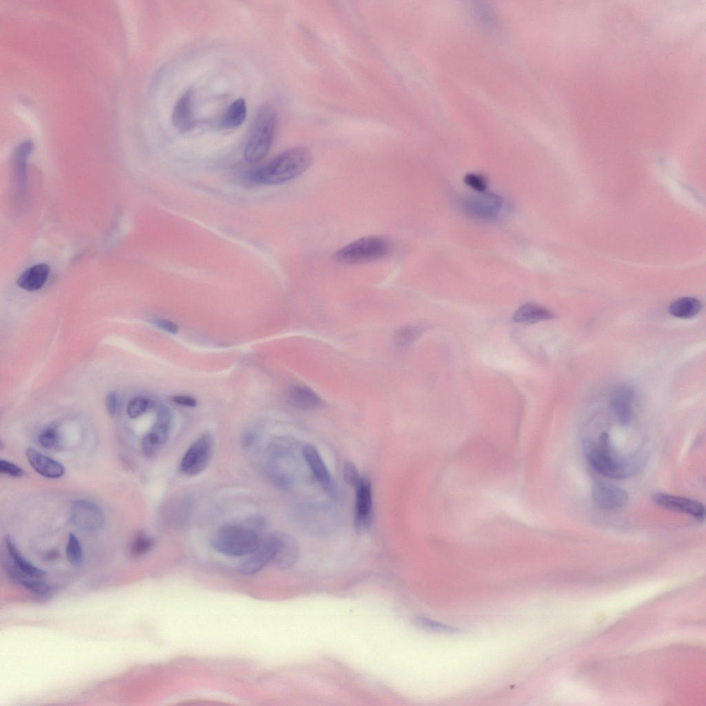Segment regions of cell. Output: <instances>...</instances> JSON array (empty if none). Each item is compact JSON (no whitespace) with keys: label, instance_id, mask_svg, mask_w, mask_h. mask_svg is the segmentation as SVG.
Here are the masks:
<instances>
[{"label":"cell","instance_id":"obj_10","mask_svg":"<svg viewBox=\"0 0 706 706\" xmlns=\"http://www.w3.org/2000/svg\"><path fill=\"white\" fill-rule=\"evenodd\" d=\"M354 527L358 534H365L370 530L373 518L372 490L370 481L364 477L355 488Z\"/></svg>","mask_w":706,"mask_h":706},{"label":"cell","instance_id":"obj_18","mask_svg":"<svg viewBox=\"0 0 706 706\" xmlns=\"http://www.w3.org/2000/svg\"><path fill=\"white\" fill-rule=\"evenodd\" d=\"M633 401V390L627 386H618L611 394L610 404L612 411L622 425H627L632 419Z\"/></svg>","mask_w":706,"mask_h":706},{"label":"cell","instance_id":"obj_14","mask_svg":"<svg viewBox=\"0 0 706 706\" xmlns=\"http://www.w3.org/2000/svg\"><path fill=\"white\" fill-rule=\"evenodd\" d=\"M272 534L275 540V553L272 563L279 569H286L299 559L298 542L286 532H274Z\"/></svg>","mask_w":706,"mask_h":706},{"label":"cell","instance_id":"obj_27","mask_svg":"<svg viewBox=\"0 0 706 706\" xmlns=\"http://www.w3.org/2000/svg\"><path fill=\"white\" fill-rule=\"evenodd\" d=\"M65 554L69 563L74 565H79L83 559V550L78 537L72 533L68 536L65 547Z\"/></svg>","mask_w":706,"mask_h":706},{"label":"cell","instance_id":"obj_32","mask_svg":"<svg viewBox=\"0 0 706 706\" xmlns=\"http://www.w3.org/2000/svg\"><path fill=\"white\" fill-rule=\"evenodd\" d=\"M463 181L467 185L480 193L485 192L487 188L486 179L478 174L467 173L464 176Z\"/></svg>","mask_w":706,"mask_h":706},{"label":"cell","instance_id":"obj_36","mask_svg":"<svg viewBox=\"0 0 706 706\" xmlns=\"http://www.w3.org/2000/svg\"><path fill=\"white\" fill-rule=\"evenodd\" d=\"M172 403L181 406L192 407L197 405V401L193 396L184 394L172 396L170 398Z\"/></svg>","mask_w":706,"mask_h":706},{"label":"cell","instance_id":"obj_17","mask_svg":"<svg viewBox=\"0 0 706 706\" xmlns=\"http://www.w3.org/2000/svg\"><path fill=\"white\" fill-rule=\"evenodd\" d=\"M26 455L31 467L43 477L58 478L61 477L65 472V468L61 463L43 454L34 447L27 448Z\"/></svg>","mask_w":706,"mask_h":706},{"label":"cell","instance_id":"obj_29","mask_svg":"<svg viewBox=\"0 0 706 706\" xmlns=\"http://www.w3.org/2000/svg\"><path fill=\"white\" fill-rule=\"evenodd\" d=\"M40 445L48 450H55L60 445V438L57 430L49 427L44 429L39 435Z\"/></svg>","mask_w":706,"mask_h":706},{"label":"cell","instance_id":"obj_34","mask_svg":"<svg viewBox=\"0 0 706 706\" xmlns=\"http://www.w3.org/2000/svg\"><path fill=\"white\" fill-rule=\"evenodd\" d=\"M0 472L2 474L13 477H21L24 475V470L10 461L1 459L0 461Z\"/></svg>","mask_w":706,"mask_h":706},{"label":"cell","instance_id":"obj_7","mask_svg":"<svg viewBox=\"0 0 706 706\" xmlns=\"http://www.w3.org/2000/svg\"><path fill=\"white\" fill-rule=\"evenodd\" d=\"M214 442L209 433H204L198 437L184 454L181 463L180 471L185 476H194L203 472L208 465L212 456Z\"/></svg>","mask_w":706,"mask_h":706},{"label":"cell","instance_id":"obj_21","mask_svg":"<svg viewBox=\"0 0 706 706\" xmlns=\"http://www.w3.org/2000/svg\"><path fill=\"white\" fill-rule=\"evenodd\" d=\"M288 401L293 407L306 411L314 410L322 403L314 390L303 385L292 387L288 392Z\"/></svg>","mask_w":706,"mask_h":706},{"label":"cell","instance_id":"obj_35","mask_svg":"<svg viewBox=\"0 0 706 706\" xmlns=\"http://www.w3.org/2000/svg\"><path fill=\"white\" fill-rule=\"evenodd\" d=\"M152 323L161 330L170 334H174L179 332L178 325L168 319H155L152 320Z\"/></svg>","mask_w":706,"mask_h":706},{"label":"cell","instance_id":"obj_20","mask_svg":"<svg viewBox=\"0 0 706 706\" xmlns=\"http://www.w3.org/2000/svg\"><path fill=\"white\" fill-rule=\"evenodd\" d=\"M50 272V268L46 263L31 266L19 276L17 281V285L27 291L38 290L46 284Z\"/></svg>","mask_w":706,"mask_h":706},{"label":"cell","instance_id":"obj_1","mask_svg":"<svg viewBox=\"0 0 706 706\" xmlns=\"http://www.w3.org/2000/svg\"><path fill=\"white\" fill-rule=\"evenodd\" d=\"M312 155L305 147H295L279 154L266 163L248 171L245 180L255 185H276L292 180L311 165Z\"/></svg>","mask_w":706,"mask_h":706},{"label":"cell","instance_id":"obj_33","mask_svg":"<svg viewBox=\"0 0 706 706\" xmlns=\"http://www.w3.org/2000/svg\"><path fill=\"white\" fill-rule=\"evenodd\" d=\"M24 576H25L22 577V579L21 578L19 581H20L23 583V585L27 589L39 596H46L49 594L50 590L46 584L41 581L32 579L33 578H27Z\"/></svg>","mask_w":706,"mask_h":706},{"label":"cell","instance_id":"obj_23","mask_svg":"<svg viewBox=\"0 0 706 706\" xmlns=\"http://www.w3.org/2000/svg\"><path fill=\"white\" fill-rule=\"evenodd\" d=\"M555 314L540 305L527 303L521 306L513 314L515 322L523 324L534 323L553 319Z\"/></svg>","mask_w":706,"mask_h":706},{"label":"cell","instance_id":"obj_31","mask_svg":"<svg viewBox=\"0 0 706 706\" xmlns=\"http://www.w3.org/2000/svg\"><path fill=\"white\" fill-rule=\"evenodd\" d=\"M343 471L345 483L355 489L362 479L356 465L350 461H347L343 465Z\"/></svg>","mask_w":706,"mask_h":706},{"label":"cell","instance_id":"obj_30","mask_svg":"<svg viewBox=\"0 0 706 706\" xmlns=\"http://www.w3.org/2000/svg\"><path fill=\"white\" fill-rule=\"evenodd\" d=\"M150 405V401L144 396H137L132 399L127 406V414L129 417L135 418L146 412Z\"/></svg>","mask_w":706,"mask_h":706},{"label":"cell","instance_id":"obj_25","mask_svg":"<svg viewBox=\"0 0 706 706\" xmlns=\"http://www.w3.org/2000/svg\"><path fill=\"white\" fill-rule=\"evenodd\" d=\"M701 308L702 304L698 299L685 296L674 301L669 307V312L674 316L689 319L698 314Z\"/></svg>","mask_w":706,"mask_h":706},{"label":"cell","instance_id":"obj_3","mask_svg":"<svg viewBox=\"0 0 706 706\" xmlns=\"http://www.w3.org/2000/svg\"><path fill=\"white\" fill-rule=\"evenodd\" d=\"M303 451L299 443L290 438H280L273 443L267 455V467L272 481L279 487H289L293 484L299 454Z\"/></svg>","mask_w":706,"mask_h":706},{"label":"cell","instance_id":"obj_13","mask_svg":"<svg viewBox=\"0 0 706 706\" xmlns=\"http://www.w3.org/2000/svg\"><path fill=\"white\" fill-rule=\"evenodd\" d=\"M171 415L165 407L158 409L157 421L152 430L142 439L141 447L146 456L153 455L168 438Z\"/></svg>","mask_w":706,"mask_h":706},{"label":"cell","instance_id":"obj_2","mask_svg":"<svg viewBox=\"0 0 706 706\" xmlns=\"http://www.w3.org/2000/svg\"><path fill=\"white\" fill-rule=\"evenodd\" d=\"M275 109L263 104L254 116L244 150L245 159L255 163L261 161L271 148L276 126Z\"/></svg>","mask_w":706,"mask_h":706},{"label":"cell","instance_id":"obj_28","mask_svg":"<svg viewBox=\"0 0 706 706\" xmlns=\"http://www.w3.org/2000/svg\"><path fill=\"white\" fill-rule=\"evenodd\" d=\"M154 545V540L144 532L137 534L131 547V552L134 556H141L150 552Z\"/></svg>","mask_w":706,"mask_h":706},{"label":"cell","instance_id":"obj_6","mask_svg":"<svg viewBox=\"0 0 706 706\" xmlns=\"http://www.w3.org/2000/svg\"><path fill=\"white\" fill-rule=\"evenodd\" d=\"M391 248V243L387 238L376 235L366 236L336 251L334 259L344 264L371 262L387 256Z\"/></svg>","mask_w":706,"mask_h":706},{"label":"cell","instance_id":"obj_4","mask_svg":"<svg viewBox=\"0 0 706 706\" xmlns=\"http://www.w3.org/2000/svg\"><path fill=\"white\" fill-rule=\"evenodd\" d=\"M583 450L589 465L600 474L614 479H621L628 476L629 466L625 461L613 452L607 433L603 432L598 441L585 440Z\"/></svg>","mask_w":706,"mask_h":706},{"label":"cell","instance_id":"obj_12","mask_svg":"<svg viewBox=\"0 0 706 706\" xmlns=\"http://www.w3.org/2000/svg\"><path fill=\"white\" fill-rule=\"evenodd\" d=\"M592 498L594 504L604 510H618L628 501L627 492L615 485L596 481L592 487Z\"/></svg>","mask_w":706,"mask_h":706},{"label":"cell","instance_id":"obj_8","mask_svg":"<svg viewBox=\"0 0 706 706\" xmlns=\"http://www.w3.org/2000/svg\"><path fill=\"white\" fill-rule=\"evenodd\" d=\"M502 205V198L494 193L481 192L466 196L461 201V208L467 216L486 221L496 218Z\"/></svg>","mask_w":706,"mask_h":706},{"label":"cell","instance_id":"obj_9","mask_svg":"<svg viewBox=\"0 0 706 706\" xmlns=\"http://www.w3.org/2000/svg\"><path fill=\"white\" fill-rule=\"evenodd\" d=\"M70 518L75 527L85 532L99 530L104 522L103 512L100 507L85 499L77 500L72 503Z\"/></svg>","mask_w":706,"mask_h":706},{"label":"cell","instance_id":"obj_11","mask_svg":"<svg viewBox=\"0 0 706 706\" xmlns=\"http://www.w3.org/2000/svg\"><path fill=\"white\" fill-rule=\"evenodd\" d=\"M651 498L656 505L663 509L685 514L698 521L705 518V506L696 500L663 492L653 493Z\"/></svg>","mask_w":706,"mask_h":706},{"label":"cell","instance_id":"obj_22","mask_svg":"<svg viewBox=\"0 0 706 706\" xmlns=\"http://www.w3.org/2000/svg\"><path fill=\"white\" fill-rule=\"evenodd\" d=\"M5 545L8 556L14 567L20 572L34 578H41L46 574L45 571L32 564L21 554L10 537H6Z\"/></svg>","mask_w":706,"mask_h":706},{"label":"cell","instance_id":"obj_15","mask_svg":"<svg viewBox=\"0 0 706 706\" xmlns=\"http://www.w3.org/2000/svg\"><path fill=\"white\" fill-rule=\"evenodd\" d=\"M303 457L323 489L332 498L336 496V486L332 476L315 447L310 444L303 447Z\"/></svg>","mask_w":706,"mask_h":706},{"label":"cell","instance_id":"obj_16","mask_svg":"<svg viewBox=\"0 0 706 706\" xmlns=\"http://www.w3.org/2000/svg\"><path fill=\"white\" fill-rule=\"evenodd\" d=\"M275 553V540L272 533L263 539L259 547L239 565L241 573L254 574L272 562Z\"/></svg>","mask_w":706,"mask_h":706},{"label":"cell","instance_id":"obj_24","mask_svg":"<svg viewBox=\"0 0 706 706\" xmlns=\"http://www.w3.org/2000/svg\"><path fill=\"white\" fill-rule=\"evenodd\" d=\"M247 114L246 102L243 99L234 101L225 110L221 123L223 128L232 129L241 125Z\"/></svg>","mask_w":706,"mask_h":706},{"label":"cell","instance_id":"obj_26","mask_svg":"<svg viewBox=\"0 0 706 706\" xmlns=\"http://www.w3.org/2000/svg\"><path fill=\"white\" fill-rule=\"evenodd\" d=\"M422 332L423 328L420 325H404L395 331L393 343L397 349H406L420 337Z\"/></svg>","mask_w":706,"mask_h":706},{"label":"cell","instance_id":"obj_37","mask_svg":"<svg viewBox=\"0 0 706 706\" xmlns=\"http://www.w3.org/2000/svg\"><path fill=\"white\" fill-rule=\"evenodd\" d=\"M105 407L108 414L114 416L118 408V397L113 392H109L105 397Z\"/></svg>","mask_w":706,"mask_h":706},{"label":"cell","instance_id":"obj_19","mask_svg":"<svg viewBox=\"0 0 706 706\" xmlns=\"http://www.w3.org/2000/svg\"><path fill=\"white\" fill-rule=\"evenodd\" d=\"M173 125L181 132L190 130L195 125L192 108V92L186 90L176 103L172 114Z\"/></svg>","mask_w":706,"mask_h":706},{"label":"cell","instance_id":"obj_5","mask_svg":"<svg viewBox=\"0 0 706 706\" xmlns=\"http://www.w3.org/2000/svg\"><path fill=\"white\" fill-rule=\"evenodd\" d=\"M261 541L259 532L252 526L226 525L214 534L212 545L221 554L241 556L254 552Z\"/></svg>","mask_w":706,"mask_h":706}]
</instances>
